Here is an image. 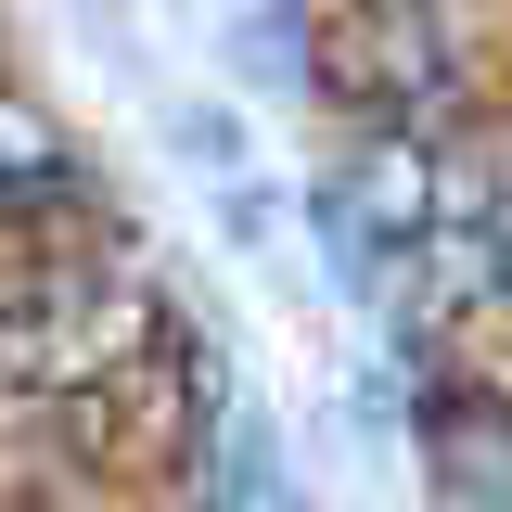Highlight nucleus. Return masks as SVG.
Returning a JSON list of instances; mask_svg holds the SVG:
<instances>
[{
	"mask_svg": "<svg viewBox=\"0 0 512 512\" xmlns=\"http://www.w3.org/2000/svg\"><path fill=\"white\" fill-rule=\"evenodd\" d=\"M436 154L423 128H359V154H346V180H333V218H346V256H372V269H410L423 231H436Z\"/></svg>",
	"mask_w": 512,
	"mask_h": 512,
	"instance_id": "f257e3e1",
	"label": "nucleus"
},
{
	"mask_svg": "<svg viewBox=\"0 0 512 512\" xmlns=\"http://www.w3.org/2000/svg\"><path fill=\"white\" fill-rule=\"evenodd\" d=\"M39 205H77V141L52 128V103L0 90V231L39 218Z\"/></svg>",
	"mask_w": 512,
	"mask_h": 512,
	"instance_id": "f03ea898",
	"label": "nucleus"
},
{
	"mask_svg": "<svg viewBox=\"0 0 512 512\" xmlns=\"http://www.w3.org/2000/svg\"><path fill=\"white\" fill-rule=\"evenodd\" d=\"M448 346H461L448 372L474 384V397H500V410H512V295H500V308H474L461 333H448Z\"/></svg>",
	"mask_w": 512,
	"mask_h": 512,
	"instance_id": "7ed1b4c3",
	"label": "nucleus"
},
{
	"mask_svg": "<svg viewBox=\"0 0 512 512\" xmlns=\"http://www.w3.org/2000/svg\"><path fill=\"white\" fill-rule=\"evenodd\" d=\"M0 512H64V500H52V487H0Z\"/></svg>",
	"mask_w": 512,
	"mask_h": 512,
	"instance_id": "20e7f679",
	"label": "nucleus"
}]
</instances>
